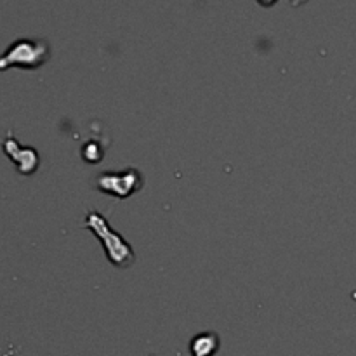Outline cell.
I'll list each match as a JSON object with an SVG mask.
<instances>
[{
    "label": "cell",
    "mask_w": 356,
    "mask_h": 356,
    "mask_svg": "<svg viewBox=\"0 0 356 356\" xmlns=\"http://www.w3.org/2000/svg\"><path fill=\"white\" fill-rule=\"evenodd\" d=\"M143 179L141 172L134 167L122 170V172H101L94 177V186L99 191L113 195L117 198L131 197L134 191L141 190Z\"/></svg>",
    "instance_id": "obj_3"
},
{
    "label": "cell",
    "mask_w": 356,
    "mask_h": 356,
    "mask_svg": "<svg viewBox=\"0 0 356 356\" xmlns=\"http://www.w3.org/2000/svg\"><path fill=\"white\" fill-rule=\"evenodd\" d=\"M86 228H90L97 235V238L103 242L106 256L115 266H131L134 263V252L131 245L124 240V236L115 233L106 219L99 212H87Z\"/></svg>",
    "instance_id": "obj_2"
},
{
    "label": "cell",
    "mask_w": 356,
    "mask_h": 356,
    "mask_svg": "<svg viewBox=\"0 0 356 356\" xmlns=\"http://www.w3.org/2000/svg\"><path fill=\"white\" fill-rule=\"evenodd\" d=\"M3 152L7 153L10 160L17 165V170L21 174H31L37 170L38 167V155L33 148H23L19 143L14 139V136L7 134V138L2 143Z\"/></svg>",
    "instance_id": "obj_4"
},
{
    "label": "cell",
    "mask_w": 356,
    "mask_h": 356,
    "mask_svg": "<svg viewBox=\"0 0 356 356\" xmlns=\"http://www.w3.org/2000/svg\"><path fill=\"white\" fill-rule=\"evenodd\" d=\"M51 45L45 38H17L0 54V70L17 66L23 70H35L49 61Z\"/></svg>",
    "instance_id": "obj_1"
},
{
    "label": "cell",
    "mask_w": 356,
    "mask_h": 356,
    "mask_svg": "<svg viewBox=\"0 0 356 356\" xmlns=\"http://www.w3.org/2000/svg\"><path fill=\"white\" fill-rule=\"evenodd\" d=\"M219 348V336L216 332H200L190 343L191 356H212Z\"/></svg>",
    "instance_id": "obj_5"
}]
</instances>
